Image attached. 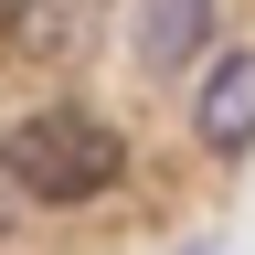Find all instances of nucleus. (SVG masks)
Instances as JSON below:
<instances>
[{
  "label": "nucleus",
  "mask_w": 255,
  "mask_h": 255,
  "mask_svg": "<svg viewBox=\"0 0 255 255\" xmlns=\"http://www.w3.org/2000/svg\"><path fill=\"white\" fill-rule=\"evenodd\" d=\"M128 181V138L96 107H43L11 128V191L21 202H96Z\"/></svg>",
  "instance_id": "1"
},
{
  "label": "nucleus",
  "mask_w": 255,
  "mask_h": 255,
  "mask_svg": "<svg viewBox=\"0 0 255 255\" xmlns=\"http://www.w3.org/2000/svg\"><path fill=\"white\" fill-rule=\"evenodd\" d=\"M191 138H202L213 159L255 149V43H245V53H213L202 96H191Z\"/></svg>",
  "instance_id": "2"
},
{
  "label": "nucleus",
  "mask_w": 255,
  "mask_h": 255,
  "mask_svg": "<svg viewBox=\"0 0 255 255\" xmlns=\"http://www.w3.org/2000/svg\"><path fill=\"white\" fill-rule=\"evenodd\" d=\"M213 21H223V0H138V64L149 75L213 64Z\"/></svg>",
  "instance_id": "3"
},
{
  "label": "nucleus",
  "mask_w": 255,
  "mask_h": 255,
  "mask_svg": "<svg viewBox=\"0 0 255 255\" xmlns=\"http://www.w3.org/2000/svg\"><path fill=\"white\" fill-rule=\"evenodd\" d=\"M85 21H96V0H53V21H43V11H11V43H21V53H32V43H43V53H75Z\"/></svg>",
  "instance_id": "4"
}]
</instances>
